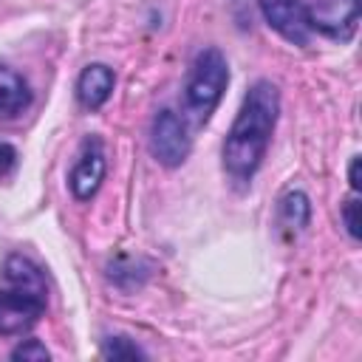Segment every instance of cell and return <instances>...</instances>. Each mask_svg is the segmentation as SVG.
<instances>
[{
	"instance_id": "obj_1",
	"label": "cell",
	"mask_w": 362,
	"mask_h": 362,
	"mask_svg": "<svg viewBox=\"0 0 362 362\" xmlns=\"http://www.w3.org/2000/svg\"><path fill=\"white\" fill-rule=\"evenodd\" d=\"M277 110L280 99L272 82H255L243 96L240 113L223 144V164L235 178H249L260 167L277 122Z\"/></svg>"
},
{
	"instance_id": "obj_2",
	"label": "cell",
	"mask_w": 362,
	"mask_h": 362,
	"mask_svg": "<svg viewBox=\"0 0 362 362\" xmlns=\"http://www.w3.org/2000/svg\"><path fill=\"white\" fill-rule=\"evenodd\" d=\"M45 280L40 269L20 255L6 257L0 272V334L28 331L45 311Z\"/></svg>"
},
{
	"instance_id": "obj_3",
	"label": "cell",
	"mask_w": 362,
	"mask_h": 362,
	"mask_svg": "<svg viewBox=\"0 0 362 362\" xmlns=\"http://www.w3.org/2000/svg\"><path fill=\"white\" fill-rule=\"evenodd\" d=\"M226 79H229L226 59L218 48H206L195 57V65L187 82V110L195 124H204L209 119V113L221 102Z\"/></svg>"
},
{
	"instance_id": "obj_4",
	"label": "cell",
	"mask_w": 362,
	"mask_h": 362,
	"mask_svg": "<svg viewBox=\"0 0 362 362\" xmlns=\"http://www.w3.org/2000/svg\"><path fill=\"white\" fill-rule=\"evenodd\" d=\"M362 3L359 0H311L305 8L308 28L322 31L334 40H351L359 23Z\"/></svg>"
},
{
	"instance_id": "obj_5",
	"label": "cell",
	"mask_w": 362,
	"mask_h": 362,
	"mask_svg": "<svg viewBox=\"0 0 362 362\" xmlns=\"http://www.w3.org/2000/svg\"><path fill=\"white\" fill-rule=\"evenodd\" d=\"M150 147H153V156L161 164H167V167H175V164H181L187 158V153H189V136H187L184 122L173 110H161L156 116Z\"/></svg>"
},
{
	"instance_id": "obj_6",
	"label": "cell",
	"mask_w": 362,
	"mask_h": 362,
	"mask_svg": "<svg viewBox=\"0 0 362 362\" xmlns=\"http://www.w3.org/2000/svg\"><path fill=\"white\" fill-rule=\"evenodd\" d=\"M266 23L294 45L308 42V20L300 0H257Z\"/></svg>"
},
{
	"instance_id": "obj_7",
	"label": "cell",
	"mask_w": 362,
	"mask_h": 362,
	"mask_svg": "<svg viewBox=\"0 0 362 362\" xmlns=\"http://www.w3.org/2000/svg\"><path fill=\"white\" fill-rule=\"evenodd\" d=\"M105 175V153H102V144L96 139H88L85 147H82V156L71 173V189L76 198H90L96 189H99V181Z\"/></svg>"
},
{
	"instance_id": "obj_8",
	"label": "cell",
	"mask_w": 362,
	"mask_h": 362,
	"mask_svg": "<svg viewBox=\"0 0 362 362\" xmlns=\"http://www.w3.org/2000/svg\"><path fill=\"white\" fill-rule=\"evenodd\" d=\"M113 90V71L107 65H88L79 76V85H76V93H79V102L90 110L102 107L107 102Z\"/></svg>"
},
{
	"instance_id": "obj_9",
	"label": "cell",
	"mask_w": 362,
	"mask_h": 362,
	"mask_svg": "<svg viewBox=\"0 0 362 362\" xmlns=\"http://www.w3.org/2000/svg\"><path fill=\"white\" fill-rule=\"evenodd\" d=\"M31 93L28 85L23 82V76H17L8 68H0V119H11L17 113H23V107H28Z\"/></svg>"
},
{
	"instance_id": "obj_10",
	"label": "cell",
	"mask_w": 362,
	"mask_h": 362,
	"mask_svg": "<svg viewBox=\"0 0 362 362\" xmlns=\"http://www.w3.org/2000/svg\"><path fill=\"white\" fill-rule=\"evenodd\" d=\"M283 215H286L288 223L305 226V221H308V198L303 192H288L283 198Z\"/></svg>"
},
{
	"instance_id": "obj_11",
	"label": "cell",
	"mask_w": 362,
	"mask_h": 362,
	"mask_svg": "<svg viewBox=\"0 0 362 362\" xmlns=\"http://www.w3.org/2000/svg\"><path fill=\"white\" fill-rule=\"evenodd\" d=\"M105 356H113V359H136V356H144L136 345H130L124 337H110L107 342H105V351H102Z\"/></svg>"
},
{
	"instance_id": "obj_12",
	"label": "cell",
	"mask_w": 362,
	"mask_h": 362,
	"mask_svg": "<svg viewBox=\"0 0 362 362\" xmlns=\"http://www.w3.org/2000/svg\"><path fill=\"white\" fill-rule=\"evenodd\" d=\"M11 356H14V359H48V351H45V345H40L37 339H28V342H23L20 348H14Z\"/></svg>"
},
{
	"instance_id": "obj_13",
	"label": "cell",
	"mask_w": 362,
	"mask_h": 362,
	"mask_svg": "<svg viewBox=\"0 0 362 362\" xmlns=\"http://www.w3.org/2000/svg\"><path fill=\"white\" fill-rule=\"evenodd\" d=\"M356 212H359V201L356 198H351V201H345V209H342V218H345V226H348V232H351V238H359L362 232H359V218H356Z\"/></svg>"
},
{
	"instance_id": "obj_14",
	"label": "cell",
	"mask_w": 362,
	"mask_h": 362,
	"mask_svg": "<svg viewBox=\"0 0 362 362\" xmlns=\"http://www.w3.org/2000/svg\"><path fill=\"white\" fill-rule=\"evenodd\" d=\"M14 164H17V153H14V147H11V144H0V175L11 173Z\"/></svg>"
},
{
	"instance_id": "obj_15",
	"label": "cell",
	"mask_w": 362,
	"mask_h": 362,
	"mask_svg": "<svg viewBox=\"0 0 362 362\" xmlns=\"http://www.w3.org/2000/svg\"><path fill=\"white\" fill-rule=\"evenodd\" d=\"M351 187H354V189L362 187V181H359V158L351 161Z\"/></svg>"
}]
</instances>
